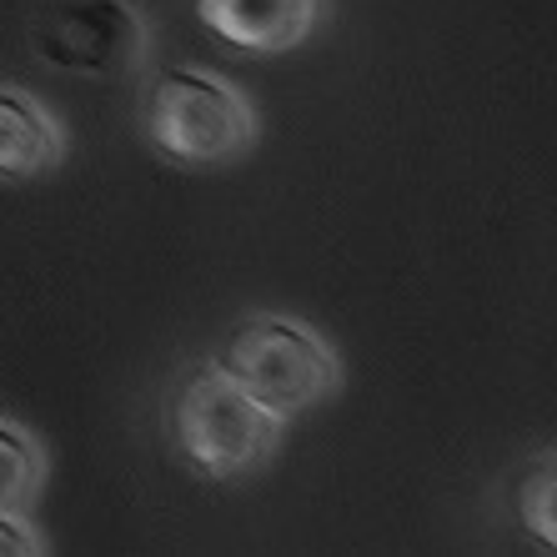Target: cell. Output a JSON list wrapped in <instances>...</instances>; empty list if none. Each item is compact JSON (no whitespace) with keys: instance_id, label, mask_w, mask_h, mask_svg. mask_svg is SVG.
Wrapping results in <instances>:
<instances>
[{"instance_id":"obj_1","label":"cell","mask_w":557,"mask_h":557,"mask_svg":"<svg viewBox=\"0 0 557 557\" xmlns=\"http://www.w3.org/2000/svg\"><path fill=\"white\" fill-rule=\"evenodd\" d=\"M141 131L171 166H232L257 146L261 116L232 76L207 65H171L141 96Z\"/></svg>"},{"instance_id":"obj_4","label":"cell","mask_w":557,"mask_h":557,"mask_svg":"<svg viewBox=\"0 0 557 557\" xmlns=\"http://www.w3.org/2000/svg\"><path fill=\"white\" fill-rule=\"evenodd\" d=\"M30 40L46 65L96 81L136 76L151 55V26L136 0H51Z\"/></svg>"},{"instance_id":"obj_9","label":"cell","mask_w":557,"mask_h":557,"mask_svg":"<svg viewBox=\"0 0 557 557\" xmlns=\"http://www.w3.org/2000/svg\"><path fill=\"white\" fill-rule=\"evenodd\" d=\"M51 543L40 537L30 512H0V557H46Z\"/></svg>"},{"instance_id":"obj_5","label":"cell","mask_w":557,"mask_h":557,"mask_svg":"<svg viewBox=\"0 0 557 557\" xmlns=\"http://www.w3.org/2000/svg\"><path fill=\"white\" fill-rule=\"evenodd\" d=\"M326 0H196L211 36L247 55H282L317 30Z\"/></svg>"},{"instance_id":"obj_6","label":"cell","mask_w":557,"mask_h":557,"mask_svg":"<svg viewBox=\"0 0 557 557\" xmlns=\"http://www.w3.org/2000/svg\"><path fill=\"white\" fill-rule=\"evenodd\" d=\"M65 161V126L26 86L0 81V182H36Z\"/></svg>"},{"instance_id":"obj_8","label":"cell","mask_w":557,"mask_h":557,"mask_svg":"<svg viewBox=\"0 0 557 557\" xmlns=\"http://www.w3.org/2000/svg\"><path fill=\"white\" fill-rule=\"evenodd\" d=\"M518 522L543 553H557V447L532 457L518 478Z\"/></svg>"},{"instance_id":"obj_7","label":"cell","mask_w":557,"mask_h":557,"mask_svg":"<svg viewBox=\"0 0 557 557\" xmlns=\"http://www.w3.org/2000/svg\"><path fill=\"white\" fill-rule=\"evenodd\" d=\"M46 447L15 417H0V512H30L46 487Z\"/></svg>"},{"instance_id":"obj_2","label":"cell","mask_w":557,"mask_h":557,"mask_svg":"<svg viewBox=\"0 0 557 557\" xmlns=\"http://www.w3.org/2000/svg\"><path fill=\"white\" fill-rule=\"evenodd\" d=\"M286 417L261 407L216 357L191 362L171 392V437L201 478H247L282 447Z\"/></svg>"},{"instance_id":"obj_3","label":"cell","mask_w":557,"mask_h":557,"mask_svg":"<svg viewBox=\"0 0 557 557\" xmlns=\"http://www.w3.org/2000/svg\"><path fill=\"white\" fill-rule=\"evenodd\" d=\"M242 387L257 397L261 407H272L276 417H301L317 403L337 397L342 387V357L337 347L301 317H282V311H257L232 326V337L216 357Z\"/></svg>"}]
</instances>
